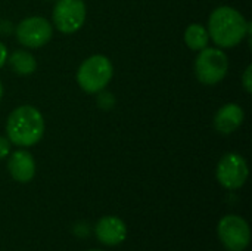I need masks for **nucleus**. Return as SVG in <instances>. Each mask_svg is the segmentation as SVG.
<instances>
[{
    "label": "nucleus",
    "mask_w": 252,
    "mask_h": 251,
    "mask_svg": "<svg viewBox=\"0 0 252 251\" xmlns=\"http://www.w3.org/2000/svg\"><path fill=\"white\" fill-rule=\"evenodd\" d=\"M251 33V24L244 15L230 7L220 6L213 10L208 21V34L220 47H233Z\"/></svg>",
    "instance_id": "f257e3e1"
},
{
    "label": "nucleus",
    "mask_w": 252,
    "mask_h": 251,
    "mask_svg": "<svg viewBox=\"0 0 252 251\" xmlns=\"http://www.w3.org/2000/svg\"><path fill=\"white\" fill-rule=\"evenodd\" d=\"M6 133L10 143L21 148L38 143L44 135L41 112L31 105H22L13 109L6 121Z\"/></svg>",
    "instance_id": "f03ea898"
},
{
    "label": "nucleus",
    "mask_w": 252,
    "mask_h": 251,
    "mask_svg": "<svg viewBox=\"0 0 252 251\" xmlns=\"http://www.w3.org/2000/svg\"><path fill=\"white\" fill-rule=\"evenodd\" d=\"M114 75V67L109 58L103 55H93L87 58L78 68L77 81L87 93L102 92Z\"/></svg>",
    "instance_id": "7ed1b4c3"
},
{
    "label": "nucleus",
    "mask_w": 252,
    "mask_h": 251,
    "mask_svg": "<svg viewBox=\"0 0 252 251\" xmlns=\"http://www.w3.org/2000/svg\"><path fill=\"white\" fill-rule=\"evenodd\" d=\"M229 71L227 55L216 47H205L199 50L195 61V72L202 84L214 86L220 83Z\"/></svg>",
    "instance_id": "20e7f679"
},
{
    "label": "nucleus",
    "mask_w": 252,
    "mask_h": 251,
    "mask_svg": "<svg viewBox=\"0 0 252 251\" xmlns=\"http://www.w3.org/2000/svg\"><path fill=\"white\" fill-rule=\"evenodd\" d=\"M86 15L83 0H58L53 9V24L61 33L72 34L84 25Z\"/></svg>",
    "instance_id": "39448f33"
},
{
    "label": "nucleus",
    "mask_w": 252,
    "mask_h": 251,
    "mask_svg": "<svg viewBox=\"0 0 252 251\" xmlns=\"http://www.w3.org/2000/svg\"><path fill=\"white\" fill-rule=\"evenodd\" d=\"M217 232L223 246L230 251L245 250L251 240L250 225L245 219L235 215L224 216L219 222Z\"/></svg>",
    "instance_id": "423d86ee"
},
{
    "label": "nucleus",
    "mask_w": 252,
    "mask_h": 251,
    "mask_svg": "<svg viewBox=\"0 0 252 251\" xmlns=\"http://www.w3.org/2000/svg\"><path fill=\"white\" fill-rule=\"evenodd\" d=\"M53 36L52 24L41 16H30L21 21L16 27L18 41L30 49H37L50 41Z\"/></svg>",
    "instance_id": "0eeeda50"
},
{
    "label": "nucleus",
    "mask_w": 252,
    "mask_h": 251,
    "mask_svg": "<svg viewBox=\"0 0 252 251\" xmlns=\"http://www.w3.org/2000/svg\"><path fill=\"white\" fill-rule=\"evenodd\" d=\"M248 164L236 152L226 154L217 166V180L226 189H239L248 179Z\"/></svg>",
    "instance_id": "6e6552de"
},
{
    "label": "nucleus",
    "mask_w": 252,
    "mask_h": 251,
    "mask_svg": "<svg viewBox=\"0 0 252 251\" xmlns=\"http://www.w3.org/2000/svg\"><path fill=\"white\" fill-rule=\"evenodd\" d=\"M96 237L105 246H118L127 237L126 223L115 216L102 217L96 225Z\"/></svg>",
    "instance_id": "1a4fd4ad"
},
{
    "label": "nucleus",
    "mask_w": 252,
    "mask_h": 251,
    "mask_svg": "<svg viewBox=\"0 0 252 251\" xmlns=\"http://www.w3.org/2000/svg\"><path fill=\"white\" fill-rule=\"evenodd\" d=\"M244 118L245 112L238 104H226L217 111L214 117V127L221 135H232L238 127H241Z\"/></svg>",
    "instance_id": "9d476101"
},
{
    "label": "nucleus",
    "mask_w": 252,
    "mask_h": 251,
    "mask_svg": "<svg viewBox=\"0 0 252 251\" xmlns=\"http://www.w3.org/2000/svg\"><path fill=\"white\" fill-rule=\"evenodd\" d=\"M7 169L10 176L21 183H27L30 182L34 175H35V163L32 155L25 151V149H19L15 151L7 163Z\"/></svg>",
    "instance_id": "9b49d317"
},
{
    "label": "nucleus",
    "mask_w": 252,
    "mask_h": 251,
    "mask_svg": "<svg viewBox=\"0 0 252 251\" xmlns=\"http://www.w3.org/2000/svg\"><path fill=\"white\" fill-rule=\"evenodd\" d=\"M9 64L12 70L19 75H31L37 70L35 58L27 50H16L9 56Z\"/></svg>",
    "instance_id": "f8f14e48"
},
{
    "label": "nucleus",
    "mask_w": 252,
    "mask_h": 251,
    "mask_svg": "<svg viewBox=\"0 0 252 251\" xmlns=\"http://www.w3.org/2000/svg\"><path fill=\"white\" fill-rule=\"evenodd\" d=\"M210 34L202 24H190L185 31V43L192 50H202L208 46Z\"/></svg>",
    "instance_id": "ddd939ff"
},
{
    "label": "nucleus",
    "mask_w": 252,
    "mask_h": 251,
    "mask_svg": "<svg viewBox=\"0 0 252 251\" xmlns=\"http://www.w3.org/2000/svg\"><path fill=\"white\" fill-rule=\"evenodd\" d=\"M242 86L247 93H252V65H248L242 75Z\"/></svg>",
    "instance_id": "4468645a"
},
{
    "label": "nucleus",
    "mask_w": 252,
    "mask_h": 251,
    "mask_svg": "<svg viewBox=\"0 0 252 251\" xmlns=\"http://www.w3.org/2000/svg\"><path fill=\"white\" fill-rule=\"evenodd\" d=\"M10 154V141L4 136H0V160L6 158Z\"/></svg>",
    "instance_id": "2eb2a0df"
},
{
    "label": "nucleus",
    "mask_w": 252,
    "mask_h": 251,
    "mask_svg": "<svg viewBox=\"0 0 252 251\" xmlns=\"http://www.w3.org/2000/svg\"><path fill=\"white\" fill-rule=\"evenodd\" d=\"M7 62V49L6 46L0 41V68Z\"/></svg>",
    "instance_id": "dca6fc26"
},
{
    "label": "nucleus",
    "mask_w": 252,
    "mask_h": 251,
    "mask_svg": "<svg viewBox=\"0 0 252 251\" xmlns=\"http://www.w3.org/2000/svg\"><path fill=\"white\" fill-rule=\"evenodd\" d=\"M1 96H3V86H1V83H0V99H1Z\"/></svg>",
    "instance_id": "f3484780"
},
{
    "label": "nucleus",
    "mask_w": 252,
    "mask_h": 251,
    "mask_svg": "<svg viewBox=\"0 0 252 251\" xmlns=\"http://www.w3.org/2000/svg\"><path fill=\"white\" fill-rule=\"evenodd\" d=\"M90 251H100V250H90Z\"/></svg>",
    "instance_id": "a211bd4d"
}]
</instances>
